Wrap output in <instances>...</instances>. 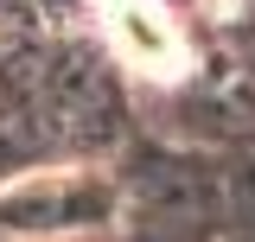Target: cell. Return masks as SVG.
<instances>
[{
  "label": "cell",
  "mask_w": 255,
  "mask_h": 242,
  "mask_svg": "<svg viewBox=\"0 0 255 242\" xmlns=\"http://www.w3.org/2000/svg\"><path fill=\"white\" fill-rule=\"evenodd\" d=\"M96 26L109 38V51L134 70V77H147V83H179L191 70V45L179 19H172V6L166 0H90Z\"/></svg>",
  "instance_id": "cell-1"
}]
</instances>
